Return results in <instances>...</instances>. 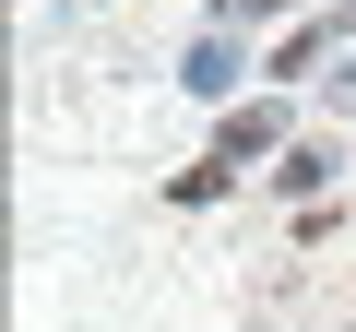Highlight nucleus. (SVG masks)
I'll list each match as a JSON object with an SVG mask.
<instances>
[{
	"mask_svg": "<svg viewBox=\"0 0 356 332\" xmlns=\"http://www.w3.org/2000/svg\"><path fill=\"white\" fill-rule=\"evenodd\" d=\"M273 142H285V119H273V107H238V119L214 131V166H250V154H273Z\"/></svg>",
	"mask_w": 356,
	"mask_h": 332,
	"instance_id": "nucleus-1",
	"label": "nucleus"
},
{
	"mask_svg": "<svg viewBox=\"0 0 356 332\" xmlns=\"http://www.w3.org/2000/svg\"><path fill=\"white\" fill-rule=\"evenodd\" d=\"M178 83H191V95H226V83H238V48H226V24L191 48V72H178Z\"/></svg>",
	"mask_w": 356,
	"mask_h": 332,
	"instance_id": "nucleus-2",
	"label": "nucleus"
}]
</instances>
